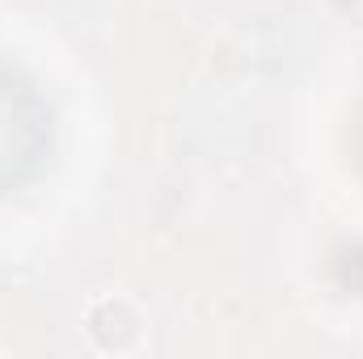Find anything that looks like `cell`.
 <instances>
[{"label": "cell", "instance_id": "cell-2", "mask_svg": "<svg viewBox=\"0 0 363 359\" xmlns=\"http://www.w3.org/2000/svg\"><path fill=\"white\" fill-rule=\"evenodd\" d=\"M359 157H363V123H359Z\"/></svg>", "mask_w": 363, "mask_h": 359}, {"label": "cell", "instance_id": "cell-1", "mask_svg": "<svg viewBox=\"0 0 363 359\" xmlns=\"http://www.w3.org/2000/svg\"><path fill=\"white\" fill-rule=\"evenodd\" d=\"M51 148V110L30 81L0 68V194L21 186Z\"/></svg>", "mask_w": 363, "mask_h": 359}]
</instances>
